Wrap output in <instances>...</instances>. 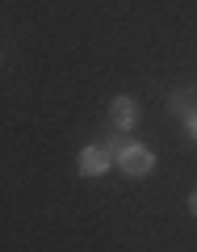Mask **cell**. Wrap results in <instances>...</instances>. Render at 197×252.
I'll return each instance as SVG.
<instances>
[{"instance_id":"5b68a950","label":"cell","mask_w":197,"mask_h":252,"mask_svg":"<svg viewBox=\"0 0 197 252\" xmlns=\"http://www.w3.org/2000/svg\"><path fill=\"white\" fill-rule=\"evenodd\" d=\"M189 130H193V139H197V114H189Z\"/></svg>"},{"instance_id":"6da1fadb","label":"cell","mask_w":197,"mask_h":252,"mask_svg":"<svg viewBox=\"0 0 197 252\" xmlns=\"http://www.w3.org/2000/svg\"><path fill=\"white\" fill-rule=\"evenodd\" d=\"M117 164H122L126 177H143V172H151V164H155V160H151V152H147V147L130 143L122 156H117Z\"/></svg>"},{"instance_id":"3957f363","label":"cell","mask_w":197,"mask_h":252,"mask_svg":"<svg viewBox=\"0 0 197 252\" xmlns=\"http://www.w3.org/2000/svg\"><path fill=\"white\" fill-rule=\"evenodd\" d=\"M109 114H113V126H117V130H130V126L139 122V105H135L130 97H117Z\"/></svg>"},{"instance_id":"8992f818","label":"cell","mask_w":197,"mask_h":252,"mask_svg":"<svg viewBox=\"0 0 197 252\" xmlns=\"http://www.w3.org/2000/svg\"><path fill=\"white\" fill-rule=\"evenodd\" d=\"M189 210H193V215H197V193H193V198H189Z\"/></svg>"},{"instance_id":"277c9868","label":"cell","mask_w":197,"mask_h":252,"mask_svg":"<svg viewBox=\"0 0 197 252\" xmlns=\"http://www.w3.org/2000/svg\"><path fill=\"white\" fill-rule=\"evenodd\" d=\"M176 109H180V114H189V109H193V97H185V93H180V97H176ZM193 114H197V109H193Z\"/></svg>"},{"instance_id":"7a4b0ae2","label":"cell","mask_w":197,"mask_h":252,"mask_svg":"<svg viewBox=\"0 0 197 252\" xmlns=\"http://www.w3.org/2000/svg\"><path fill=\"white\" fill-rule=\"evenodd\" d=\"M109 168V147H84L80 152V172L84 177H97Z\"/></svg>"}]
</instances>
